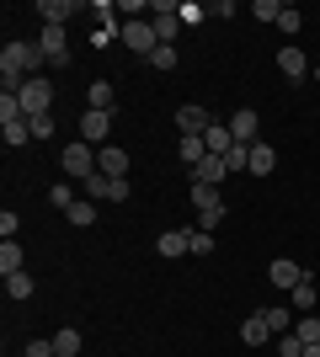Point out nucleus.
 <instances>
[{
	"label": "nucleus",
	"instance_id": "21",
	"mask_svg": "<svg viewBox=\"0 0 320 357\" xmlns=\"http://www.w3.org/2000/svg\"><path fill=\"white\" fill-rule=\"evenodd\" d=\"M6 294H11L16 304H22V298H32V294H38V283H32V272H11V278H6Z\"/></svg>",
	"mask_w": 320,
	"mask_h": 357
},
{
	"label": "nucleus",
	"instance_id": "31",
	"mask_svg": "<svg viewBox=\"0 0 320 357\" xmlns=\"http://www.w3.org/2000/svg\"><path fill=\"white\" fill-rule=\"evenodd\" d=\"M192 203H198V213H203V208H213V203H224V197H219V187H208V181H192Z\"/></svg>",
	"mask_w": 320,
	"mask_h": 357
},
{
	"label": "nucleus",
	"instance_id": "33",
	"mask_svg": "<svg viewBox=\"0 0 320 357\" xmlns=\"http://www.w3.org/2000/svg\"><path fill=\"white\" fill-rule=\"evenodd\" d=\"M219 224H224V203H213V208H203V213H198V229H203V235H213Z\"/></svg>",
	"mask_w": 320,
	"mask_h": 357
},
{
	"label": "nucleus",
	"instance_id": "25",
	"mask_svg": "<svg viewBox=\"0 0 320 357\" xmlns=\"http://www.w3.org/2000/svg\"><path fill=\"white\" fill-rule=\"evenodd\" d=\"M294 336H299L305 347H315L320 342V314H299V320H294Z\"/></svg>",
	"mask_w": 320,
	"mask_h": 357
},
{
	"label": "nucleus",
	"instance_id": "12",
	"mask_svg": "<svg viewBox=\"0 0 320 357\" xmlns=\"http://www.w3.org/2000/svg\"><path fill=\"white\" fill-rule=\"evenodd\" d=\"M267 278H273L277 288H299V283H305V278H310V272L299 267V261H289V256H277L273 267H267Z\"/></svg>",
	"mask_w": 320,
	"mask_h": 357
},
{
	"label": "nucleus",
	"instance_id": "41",
	"mask_svg": "<svg viewBox=\"0 0 320 357\" xmlns=\"http://www.w3.org/2000/svg\"><path fill=\"white\" fill-rule=\"evenodd\" d=\"M16 229H22V219H16V213L6 208V213H0V235H6V240H16Z\"/></svg>",
	"mask_w": 320,
	"mask_h": 357
},
{
	"label": "nucleus",
	"instance_id": "17",
	"mask_svg": "<svg viewBox=\"0 0 320 357\" xmlns=\"http://www.w3.org/2000/svg\"><path fill=\"white\" fill-rule=\"evenodd\" d=\"M229 176V165H224V155H208V160L192 171V181H208V187H219V181Z\"/></svg>",
	"mask_w": 320,
	"mask_h": 357
},
{
	"label": "nucleus",
	"instance_id": "42",
	"mask_svg": "<svg viewBox=\"0 0 320 357\" xmlns=\"http://www.w3.org/2000/svg\"><path fill=\"white\" fill-rule=\"evenodd\" d=\"M213 251V235H203V229H192V256H208Z\"/></svg>",
	"mask_w": 320,
	"mask_h": 357
},
{
	"label": "nucleus",
	"instance_id": "28",
	"mask_svg": "<svg viewBox=\"0 0 320 357\" xmlns=\"http://www.w3.org/2000/svg\"><path fill=\"white\" fill-rule=\"evenodd\" d=\"M0 272H6V278L22 272V245H16V240H0Z\"/></svg>",
	"mask_w": 320,
	"mask_h": 357
},
{
	"label": "nucleus",
	"instance_id": "9",
	"mask_svg": "<svg viewBox=\"0 0 320 357\" xmlns=\"http://www.w3.org/2000/svg\"><path fill=\"white\" fill-rule=\"evenodd\" d=\"M176 128H182V134H208L213 128V118H208V107H198V102H182V112H176Z\"/></svg>",
	"mask_w": 320,
	"mask_h": 357
},
{
	"label": "nucleus",
	"instance_id": "7",
	"mask_svg": "<svg viewBox=\"0 0 320 357\" xmlns=\"http://www.w3.org/2000/svg\"><path fill=\"white\" fill-rule=\"evenodd\" d=\"M229 134H235V144H261V118L257 112H251V107H241V112H235V118H229Z\"/></svg>",
	"mask_w": 320,
	"mask_h": 357
},
{
	"label": "nucleus",
	"instance_id": "37",
	"mask_svg": "<svg viewBox=\"0 0 320 357\" xmlns=\"http://www.w3.org/2000/svg\"><path fill=\"white\" fill-rule=\"evenodd\" d=\"M198 22H208V6H192V0H187L182 6V27H198Z\"/></svg>",
	"mask_w": 320,
	"mask_h": 357
},
{
	"label": "nucleus",
	"instance_id": "19",
	"mask_svg": "<svg viewBox=\"0 0 320 357\" xmlns=\"http://www.w3.org/2000/svg\"><path fill=\"white\" fill-rule=\"evenodd\" d=\"M261 314H267V326H273V336H289V331H294V320H299V314H294L289 304H273V310H261Z\"/></svg>",
	"mask_w": 320,
	"mask_h": 357
},
{
	"label": "nucleus",
	"instance_id": "13",
	"mask_svg": "<svg viewBox=\"0 0 320 357\" xmlns=\"http://www.w3.org/2000/svg\"><path fill=\"white\" fill-rule=\"evenodd\" d=\"M241 342L245 347H267V342H277V336H273V326H267V314H245V326H241Z\"/></svg>",
	"mask_w": 320,
	"mask_h": 357
},
{
	"label": "nucleus",
	"instance_id": "15",
	"mask_svg": "<svg viewBox=\"0 0 320 357\" xmlns=\"http://www.w3.org/2000/svg\"><path fill=\"white\" fill-rule=\"evenodd\" d=\"M75 11H80V0H43V6H38V16H43L48 27H64Z\"/></svg>",
	"mask_w": 320,
	"mask_h": 357
},
{
	"label": "nucleus",
	"instance_id": "43",
	"mask_svg": "<svg viewBox=\"0 0 320 357\" xmlns=\"http://www.w3.org/2000/svg\"><path fill=\"white\" fill-rule=\"evenodd\" d=\"M27 357H54V342H27Z\"/></svg>",
	"mask_w": 320,
	"mask_h": 357
},
{
	"label": "nucleus",
	"instance_id": "27",
	"mask_svg": "<svg viewBox=\"0 0 320 357\" xmlns=\"http://www.w3.org/2000/svg\"><path fill=\"white\" fill-rule=\"evenodd\" d=\"M54 357H80V331L64 326L59 336H54Z\"/></svg>",
	"mask_w": 320,
	"mask_h": 357
},
{
	"label": "nucleus",
	"instance_id": "44",
	"mask_svg": "<svg viewBox=\"0 0 320 357\" xmlns=\"http://www.w3.org/2000/svg\"><path fill=\"white\" fill-rule=\"evenodd\" d=\"M305 357H320V342H315V347H305Z\"/></svg>",
	"mask_w": 320,
	"mask_h": 357
},
{
	"label": "nucleus",
	"instance_id": "24",
	"mask_svg": "<svg viewBox=\"0 0 320 357\" xmlns=\"http://www.w3.org/2000/svg\"><path fill=\"white\" fill-rule=\"evenodd\" d=\"M299 27H305V11H299V6H283V11H277V32H283V38H299Z\"/></svg>",
	"mask_w": 320,
	"mask_h": 357
},
{
	"label": "nucleus",
	"instance_id": "1",
	"mask_svg": "<svg viewBox=\"0 0 320 357\" xmlns=\"http://www.w3.org/2000/svg\"><path fill=\"white\" fill-rule=\"evenodd\" d=\"M38 64H43V48L38 43H6L0 48V80H6V91H22Z\"/></svg>",
	"mask_w": 320,
	"mask_h": 357
},
{
	"label": "nucleus",
	"instance_id": "30",
	"mask_svg": "<svg viewBox=\"0 0 320 357\" xmlns=\"http://www.w3.org/2000/svg\"><path fill=\"white\" fill-rule=\"evenodd\" d=\"M224 165H229V176H235V171H251V149H245V144H229L224 149Z\"/></svg>",
	"mask_w": 320,
	"mask_h": 357
},
{
	"label": "nucleus",
	"instance_id": "14",
	"mask_svg": "<svg viewBox=\"0 0 320 357\" xmlns=\"http://www.w3.org/2000/svg\"><path fill=\"white\" fill-rule=\"evenodd\" d=\"M155 251L160 256H192V229H166L155 240Z\"/></svg>",
	"mask_w": 320,
	"mask_h": 357
},
{
	"label": "nucleus",
	"instance_id": "4",
	"mask_svg": "<svg viewBox=\"0 0 320 357\" xmlns=\"http://www.w3.org/2000/svg\"><path fill=\"white\" fill-rule=\"evenodd\" d=\"M123 48H134L139 59H150L155 48H160V38H155L150 22H123Z\"/></svg>",
	"mask_w": 320,
	"mask_h": 357
},
{
	"label": "nucleus",
	"instance_id": "16",
	"mask_svg": "<svg viewBox=\"0 0 320 357\" xmlns=\"http://www.w3.org/2000/svg\"><path fill=\"white\" fill-rule=\"evenodd\" d=\"M277 171V149L261 139V144H251V176H273Z\"/></svg>",
	"mask_w": 320,
	"mask_h": 357
},
{
	"label": "nucleus",
	"instance_id": "40",
	"mask_svg": "<svg viewBox=\"0 0 320 357\" xmlns=\"http://www.w3.org/2000/svg\"><path fill=\"white\" fill-rule=\"evenodd\" d=\"M91 11H96V22H123V16H118V6H112V0H91Z\"/></svg>",
	"mask_w": 320,
	"mask_h": 357
},
{
	"label": "nucleus",
	"instance_id": "26",
	"mask_svg": "<svg viewBox=\"0 0 320 357\" xmlns=\"http://www.w3.org/2000/svg\"><path fill=\"white\" fill-rule=\"evenodd\" d=\"M86 102H91L96 112H112V80H91V91H86Z\"/></svg>",
	"mask_w": 320,
	"mask_h": 357
},
{
	"label": "nucleus",
	"instance_id": "23",
	"mask_svg": "<svg viewBox=\"0 0 320 357\" xmlns=\"http://www.w3.org/2000/svg\"><path fill=\"white\" fill-rule=\"evenodd\" d=\"M27 118V112H22V96H16V91H0V128H6V123H22Z\"/></svg>",
	"mask_w": 320,
	"mask_h": 357
},
{
	"label": "nucleus",
	"instance_id": "35",
	"mask_svg": "<svg viewBox=\"0 0 320 357\" xmlns=\"http://www.w3.org/2000/svg\"><path fill=\"white\" fill-rule=\"evenodd\" d=\"M176 59H182V54H176L171 43H160V48L150 54V64H155V70H176Z\"/></svg>",
	"mask_w": 320,
	"mask_h": 357
},
{
	"label": "nucleus",
	"instance_id": "32",
	"mask_svg": "<svg viewBox=\"0 0 320 357\" xmlns=\"http://www.w3.org/2000/svg\"><path fill=\"white\" fill-rule=\"evenodd\" d=\"M6 144H11V149L16 144H32V123L27 118H22V123H6Z\"/></svg>",
	"mask_w": 320,
	"mask_h": 357
},
{
	"label": "nucleus",
	"instance_id": "10",
	"mask_svg": "<svg viewBox=\"0 0 320 357\" xmlns=\"http://www.w3.org/2000/svg\"><path fill=\"white\" fill-rule=\"evenodd\" d=\"M38 48H43V59H54L64 70L70 64V38H64V27H43V38H38Z\"/></svg>",
	"mask_w": 320,
	"mask_h": 357
},
{
	"label": "nucleus",
	"instance_id": "2",
	"mask_svg": "<svg viewBox=\"0 0 320 357\" xmlns=\"http://www.w3.org/2000/svg\"><path fill=\"white\" fill-rule=\"evenodd\" d=\"M16 96H22V112H27V118H54V86H48L43 75H32Z\"/></svg>",
	"mask_w": 320,
	"mask_h": 357
},
{
	"label": "nucleus",
	"instance_id": "8",
	"mask_svg": "<svg viewBox=\"0 0 320 357\" xmlns=\"http://www.w3.org/2000/svg\"><path fill=\"white\" fill-rule=\"evenodd\" d=\"M96 171H102V176H112V181H128V149L102 144V149H96Z\"/></svg>",
	"mask_w": 320,
	"mask_h": 357
},
{
	"label": "nucleus",
	"instance_id": "11",
	"mask_svg": "<svg viewBox=\"0 0 320 357\" xmlns=\"http://www.w3.org/2000/svg\"><path fill=\"white\" fill-rule=\"evenodd\" d=\"M277 70L289 75V80H305V75H310V54H305V48H294V43H283V48H277Z\"/></svg>",
	"mask_w": 320,
	"mask_h": 357
},
{
	"label": "nucleus",
	"instance_id": "18",
	"mask_svg": "<svg viewBox=\"0 0 320 357\" xmlns=\"http://www.w3.org/2000/svg\"><path fill=\"white\" fill-rule=\"evenodd\" d=\"M289 310L294 314H315V283H310V278L299 288H289Z\"/></svg>",
	"mask_w": 320,
	"mask_h": 357
},
{
	"label": "nucleus",
	"instance_id": "38",
	"mask_svg": "<svg viewBox=\"0 0 320 357\" xmlns=\"http://www.w3.org/2000/svg\"><path fill=\"white\" fill-rule=\"evenodd\" d=\"M277 11H283L277 0H257V6H251V16H261V22H273V27H277Z\"/></svg>",
	"mask_w": 320,
	"mask_h": 357
},
{
	"label": "nucleus",
	"instance_id": "3",
	"mask_svg": "<svg viewBox=\"0 0 320 357\" xmlns=\"http://www.w3.org/2000/svg\"><path fill=\"white\" fill-rule=\"evenodd\" d=\"M59 165H64V176H70V181H86L96 171V144H86V139H80V144H64Z\"/></svg>",
	"mask_w": 320,
	"mask_h": 357
},
{
	"label": "nucleus",
	"instance_id": "36",
	"mask_svg": "<svg viewBox=\"0 0 320 357\" xmlns=\"http://www.w3.org/2000/svg\"><path fill=\"white\" fill-rule=\"evenodd\" d=\"M277 357H305V342H299V336H294V331H289V336H277Z\"/></svg>",
	"mask_w": 320,
	"mask_h": 357
},
{
	"label": "nucleus",
	"instance_id": "6",
	"mask_svg": "<svg viewBox=\"0 0 320 357\" xmlns=\"http://www.w3.org/2000/svg\"><path fill=\"white\" fill-rule=\"evenodd\" d=\"M107 134H112V112H96V107H86V112H80V139L102 149Z\"/></svg>",
	"mask_w": 320,
	"mask_h": 357
},
{
	"label": "nucleus",
	"instance_id": "45",
	"mask_svg": "<svg viewBox=\"0 0 320 357\" xmlns=\"http://www.w3.org/2000/svg\"><path fill=\"white\" fill-rule=\"evenodd\" d=\"M315 80H320V64H315Z\"/></svg>",
	"mask_w": 320,
	"mask_h": 357
},
{
	"label": "nucleus",
	"instance_id": "22",
	"mask_svg": "<svg viewBox=\"0 0 320 357\" xmlns=\"http://www.w3.org/2000/svg\"><path fill=\"white\" fill-rule=\"evenodd\" d=\"M107 43H123V22H96L91 27V48H107Z\"/></svg>",
	"mask_w": 320,
	"mask_h": 357
},
{
	"label": "nucleus",
	"instance_id": "39",
	"mask_svg": "<svg viewBox=\"0 0 320 357\" xmlns=\"http://www.w3.org/2000/svg\"><path fill=\"white\" fill-rule=\"evenodd\" d=\"M32 123V144H43V139H54V118H27Z\"/></svg>",
	"mask_w": 320,
	"mask_h": 357
},
{
	"label": "nucleus",
	"instance_id": "34",
	"mask_svg": "<svg viewBox=\"0 0 320 357\" xmlns=\"http://www.w3.org/2000/svg\"><path fill=\"white\" fill-rule=\"evenodd\" d=\"M48 203L70 213V208H75V203H80V197H75V187H48Z\"/></svg>",
	"mask_w": 320,
	"mask_h": 357
},
{
	"label": "nucleus",
	"instance_id": "20",
	"mask_svg": "<svg viewBox=\"0 0 320 357\" xmlns=\"http://www.w3.org/2000/svg\"><path fill=\"white\" fill-rule=\"evenodd\" d=\"M203 144H208V155H224V149L235 144V134H229V123H213L208 134H203Z\"/></svg>",
	"mask_w": 320,
	"mask_h": 357
},
{
	"label": "nucleus",
	"instance_id": "29",
	"mask_svg": "<svg viewBox=\"0 0 320 357\" xmlns=\"http://www.w3.org/2000/svg\"><path fill=\"white\" fill-rule=\"evenodd\" d=\"M64 219L75 224V229H86V224H96V203H91V197H80V203H75L70 213H64Z\"/></svg>",
	"mask_w": 320,
	"mask_h": 357
},
{
	"label": "nucleus",
	"instance_id": "5",
	"mask_svg": "<svg viewBox=\"0 0 320 357\" xmlns=\"http://www.w3.org/2000/svg\"><path fill=\"white\" fill-rule=\"evenodd\" d=\"M80 187H86L91 203H96V197H102V203H123V197H128V181H112V176H102V171H91Z\"/></svg>",
	"mask_w": 320,
	"mask_h": 357
}]
</instances>
